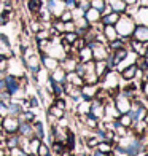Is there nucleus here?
Returning a JSON list of instances; mask_svg holds the SVG:
<instances>
[{
	"instance_id": "3",
	"label": "nucleus",
	"mask_w": 148,
	"mask_h": 156,
	"mask_svg": "<svg viewBox=\"0 0 148 156\" xmlns=\"http://www.w3.org/2000/svg\"><path fill=\"white\" fill-rule=\"evenodd\" d=\"M131 38L139 40L142 43H148V24H136Z\"/></svg>"
},
{
	"instance_id": "7",
	"label": "nucleus",
	"mask_w": 148,
	"mask_h": 156,
	"mask_svg": "<svg viewBox=\"0 0 148 156\" xmlns=\"http://www.w3.org/2000/svg\"><path fill=\"white\" fill-rule=\"evenodd\" d=\"M26 66H27V69H29L30 72L35 75V73L40 70V67H41L40 58H38V56H35V54H30V56L26 54Z\"/></svg>"
},
{
	"instance_id": "15",
	"label": "nucleus",
	"mask_w": 148,
	"mask_h": 156,
	"mask_svg": "<svg viewBox=\"0 0 148 156\" xmlns=\"http://www.w3.org/2000/svg\"><path fill=\"white\" fill-rule=\"evenodd\" d=\"M110 6H111V10L119 13V15H123V13L128 11V5H126L123 0H113V2L110 3Z\"/></svg>"
},
{
	"instance_id": "19",
	"label": "nucleus",
	"mask_w": 148,
	"mask_h": 156,
	"mask_svg": "<svg viewBox=\"0 0 148 156\" xmlns=\"http://www.w3.org/2000/svg\"><path fill=\"white\" fill-rule=\"evenodd\" d=\"M23 113V108H21V105L16 104L15 101H13L10 105H8V115H13V116H18Z\"/></svg>"
},
{
	"instance_id": "11",
	"label": "nucleus",
	"mask_w": 148,
	"mask_h": 156,
	"mask_svg": "<svg viewBox=\"0 0 148 156\" xmlns=\"http://www.w3.org/2000/svg\"><path fill=\"white\" fill-rule=\"evenodd\" d=\"M119 16H121L119 13L111 11V13H108V15H102L100 16V23H102V26H115L118 23Z\"/></svg>"
},
{
	"instance_id": "8",
	"label": "nucleus",
	"mask_w": 148,
	"mask_h": 156,
	"mask_svg": "<svg viewBox=\"0 0 148 156\" xmlns=\"http://www.w3.org/2000/svg\"><path fill=\"white\" fill-rule=\"evenodd\" d=\"M40 64H41V66H43L46 70H54L56 67L59 66V61L56 59V58H53V56H48L46 53L41 51V61H40Z\"/></svg>"
},
{
	"instance_id": "26",
	"label": "nucleus",
	"mask_w": 148,
	"mask_h": 156,
	"mask_svg": "<svg viewBox=\"0 0 148 156\" xmlns=\"http://www.w3.org/2000/svg\"><path fill=\"white\" fill-rule=\"evenodd\" d=\"M64 5L67 10H73L78 6V0H64Z\"/></svg>"
},
{
	"instance_id": "5",
	"label": "nucleus",
	"mask_w": 148,
	"mask_h": 156,
	"mask_svg": "<svg viewBox=\"0 0 148 156\" xmlns=\"http://www.w3.org/2000/svg\"><path fill=\"white\" fill-rule=\"evenodd\" d=\"M65 10L64 0H48V13L53 18H59V15Z\"/></svg>"
},
{
	"instance_id": "37",
	"label": "nucleus",
	"mask_w": 148,
	"mask_h": 156,
	"mask_svg": "<svg viewBox=\"0 0 148 156\" xmlns=\"http://www.w3.org/2000/svg\"><path fill=\"white\" fill-rule=\"evenodd\" d=\"M145 62H146V67H148V58H145Z\"/></svg>"
},
{
	"instance_id": "25",
	"label": "nucleus",
	"mask_w": 148,
	"mask_h": 156,
	"mask_svg": "<svg viewBox=\"0 0 148 156\" xmlns=\"http://www.w3.org/2000/svg\"><path fill=\"white\" fill-rule=\"evenodd\" d=\"M54 105H56V107H59V108H62V110H65L67 102L64 101V99H61V97H54Z\"/></svg>"
},
{
	"instance_id": "17",
	"label": "nucleus",
	"mask_w": 148,
	"mask_h": 156,
	"mask_svg": "<svg viewBox=\"0 0 148 156\" xmlns=\"http://www.w3.org/2000/svg\"><path fill=\"white\" fill-rule=\"evenodd\" d=\"M10 19H11V10H10V6H6V8H3L0 11V26L8 24Z\"/></svg>"
},
{
	"instance_id": "21",
	"label": "nucleus",
	"mask_w": 148,
	"mask_h": 156,
	"mask_svg": "<svg viewBox=\"0 0 148 156\" xmlns=\"http://www.w3.org/2000/svg\"><path fill=\"white\" fill-rule=\"evenodd\" d=\"M96 148H97V150H100L104 154H110L111 153V144H110V142H99Z\"/></svg>"
},
{
	"instance_id": "27",
	"label": "nucleus",
	"mask_w": 148,
	"mask_h": 156,
	"mask_svg": "<svg viewBox=\"0 0 148 156\" xmlns=\"http://www.w3.org/2000/svg\"><path fill=\"white\" fill-rule=\"evenodd\" d=\"M48 153H49V151H48V147L40 142V145H38V148H37V154H38V156H45V154H48Z\"/></svg>"
},
{
	"instance_id": "22",
	"label": "nucleus",
	"mask_w": 148,
	"mask_h": 156,
	"mask_svg": "<svg viewBox=\"0 0 148 156\" xmlns=\"http://www.w3.org/2000/svg\"><path fill=\"white\" fill-rule=\"evenodd\" d=\"M32 127H33V134H35V137L43 139L45 132H43V126H41V123H40V121H35V123L32 124Z\"/></svg>"
},
{
	"instance_id": "30",
	"label": "nucleus",
	"mask_w": 148,
	"mask_h": 156,
	"mask_svg": "<svg viewBox=\"0 0 148 156\" xmlns=\"http://www.w3.org/2000/svg\"><path fill=\"white\" fill-rule=\"evenodd\" d=\"M139 6H143V8H148V0H137Z\"/></svg>"
},
{
	"instance_id": "12",
	"label": "nucleus",
	"mask_w": 148,
	"mask_h": 156,
	"mask_svg": "<svg viewBox=\"0 0 148 156\" xmlns=\"http://www.w3.org/2000/svg\"><path fill=\"white\" fill-rule=\"evenodd\" d=\"M18 134H21L23 137H27V139H29V136H35L32 124L27 123V121H21V123H19V126H18Z\"/></svg>"
},
{
	"instance_id": "36",
	"label": "nucleus",
	"mask_w": 148,
	"mask_h": 156,
	"mask_svg": "<svg viewBox=\"0 0 148 156\" xmlns=\"http://www.w3.org/2000/svg\"><path fill=\"white\" fill-rule=\"evenodd\" d=\"M145 58H148V48H146V51H145Z\"/></svg>"
},
{
	"instance_id": "23",
	"label": "nucleus",
	"mask_w": 148,
	"mask_h": 156,
	"mask_svg": "<svg viewBox=\"0 0 148 156\" xmlns=\"http://www.w3.org/2000/svg\"><path fill=\"white\" fill-rule=\"evenodd\" d=\"M48 113H51V115H54V118H58V119H62V118L65 116L64 110L59 108V107H56V105H53V107L49 108V112H48Z\"/></svg>"
},
{
	"instance_id": "31",
	"label": "nucleus",
	"mask_w": 148,
	"mask_h": 156,
	"mask_svg": "<svg viewBox=\"0 0 148 156\" xmlns=\"http://www.w3.org/2000/svg\"><path fill=\"white\" fill-rule=\"evenodd\" d=\"M97 144H99V142L96 139H89L88 140V147H97Z\"/></svg>"
},
{
	"instance_id": "10",
	"label": "nucleus",
	"mask_w": 148,
	"mask_h": 156,
	"mask_svg": "<svg viewBox=\"0 0 148 156\" xmlns=\"http://www.w3.org/2000/svg\"><path fill=\"white\" fill-rule=\"evenodd\" d=\"M136 73H137V66H136V62H134V64L126 67L124 70H121V78L124 81H134L136 80Z\"/></svg>"
},
{
	"instance_id": "18",
	"label": "nucleus",
	"mask_w": 148,
	"mask_h": 156,
	"mask_svg": "<svg viewBox=\"0 0 148 156\" xmlns=\"http://www.w3.org/2000/svg\"><path fill=\"white\" fill-rule=\"evenodd\" d=\"M132 119H131V116L128 115V113H121V115L118 116V124H121V126H124V127H131L132 126Z\"/></svg>"
},
{
	"instance_id": "16",
	"label": "nucleus",
	"mask_w": 148,
	"mask_h": 156,
	"mask_svg": "<svg viewBox=\"0 0 148 156\" xmlns=\"http://www.w3.org/2000/svg\"><path fill=\"white\" fill-rule=\"evenodd\" d=\"M41 5H43V0H27V10L33 15H37L41 10Z\"/></svg>"
},
{
	"instance_id": "9",
	"label": "nucleus",
	"mask_w": 148,
	"mask_h": 156,
	"mask_svg": "<svg viewBox=\"0 0 148 156\" xmlns=\"http://www.w3.org/2000/svg\"><path fill=\"white\" fill-rule=\"evenodd\" d=\"M100 11L93 8V6H89V8L84 11V18H86V21L93 26V24H97V23H100Z\"/></svg>"
},
{
	"instance_id": "28",
	"label": "nucleus",
	"mask_w": 148,
	"mask_h": 156,
	"mask_svg": "<svg viewBox=\"0 0 148 156\" xmlns=\"http://www.w3.org/2000/svg\"><path fill=\"white\" fill-rule=\"evenodd\" d=\"M30 29H32L35 34H37L40 29H43V26H41L40 21H32V23H30Z\"/></svg>"
},
{
	"instance_id": "35",
	"label": "nucleus",
	"mask_w": 148,
	"mask_h": 156,
	"mask_svg": "<svg viewBox=\"0 0 148 156\" xmlns=\"http://www.w3.org/2000/svg\"><path fill=\"white\" fill-rule=\"evenodd\" d=\"M143 76L146 78V80H148V69H146V70H145V72H143Z\"/></svg>"
},
{
	"instance_id": "24",
	"label": "nucleus",
	"mask_w": 148,
	"mask_h": 156,
	"mask_svg": "<svg viewBox=\"0 0 148 156\" xmlns=\"http://www.w3.org/2000/svg\"><path fill=\"white\" fill-rule=\"evenodd\" d=\"M59 19L62 21V23H69V21H73V15H72V10H64L59 15Z\"/></svg>"
},
{
	"instance_id": "6",
	"label": "nucleus",
	"mask_w": 148,
	"mask_h": 156,
	"mask_svg": "<svg viewBox=\"0 0 148 156\" xmlns=\"http://www.w3.org/2000/svg\"><path fill=\"white\" fill-rule=\"evenodd\" d=\"M142 148H143L142 139H134L129 144V147L124 148V153H126V156H137L140 151H142Z\"/></svg>"
},
{
	"instance_id": "13",
	"label": "nucleus",
	"mask_w": 148,
	"mask_h": 156,
	"mask_svg": "<svg viewBox=\"0 0 148 156\" xmlns=\"http://www.w3.org/2000/svg\"><path fill=\"white\" fill-rule=\"evenodd\" d=\"M76 58H78V62H89L93 61V53H91V48L86 45L84 48H81L80 51H76Z\"/></svg>"
},
{
	"instance_id": "14",
	"label": "nucleus",
	"mask_w": 148,
	"mask_h": 156,
	"mask_svg": "<svg viewBox=\"0 0 148 156\" xmlns=\"http://www.w3.org/2000/svg\"><path fill=\"white\" fill-rule=\"evenodd\" d=\"M102 34H104V37H105L107 41H111V40L118 38V32L115 29V26H104L102 27Z\"/></svg>"
},
{
	"instance_id": "33",
	"label": "nucleus",
	"mask_w": 148,
	"mask_h": 156,
	"mask_svg": "<svg viewBox=\"0 0 148 156\" xmlns=\"http://www.w3.org/2000/svg\"><path fill=\"white\" fill-rule=\"evenodd\" d=\"M93 156H107V154H104L100 150H97V148H96V150L93 151Z\"/></svg>"
},
{
	"instance_id": "29",
	"label": "nucleus",
	"mask_w": 148,
	"mask_h": 156,
	"mask_svg": "<svg viewBox=\"0 0 148 156\" xmlns=\"http://www.w3.org/2000/svg\"><path fill=\"white\" fill-rule=\"evenodd\" d=\"M8 115V105L3 101H0V116H6Z\"/></svg>"
},
{
	"instance_id": "1",
	"label": "nucleus",
	"mask_w": 148,
	"mask_h": 156,
	"mask_svg": "<svg viewBox=\"0 0 148 156\" xmlns=\"http://www.w3.org/2000/svg\"><path fill=\"white\" fill-rule=\"evenodd\" d=\"M134 27H136V21H134V18L129 15L128 11L123 13V15L119 16L118 23L115 24V29H116V32H118V37L123 38V40H126V38L131 37Z\"/></svg>"
},
{
	"instance_id": "32",
	"label": "nucleus",
	"mask_w": 148,
	"mask_h": 156,
	"mask_svg": "<svg viewBox=\"0 0 148 156\" xmlns=\"http://www.w3.org/2000/svg\"><path fill=\"white\" fill-rule=\"evenodd\" d=\"M123 2L128 5V6H134V5H137V0H123Z\"/></svg>"
},
{
	"instance_id": "20",
	"label": "nucleus",
	"mask_w": 148,
	"mask_h": 156,
	"mask_svg": "<svg viewBox=\"0 0 148 156\" xmlns=\"http://www.w3.org/2000/svg\"><path fill=\"white\" fill-rule=\"evenodd\" d=\"M137 18H140V24H148V8L140 6L137 11Z\"/></svg>"
},
{
	"instance_id": "4",
	"label": "nucleus",
	"mask_w": 148,
	"mask_h": 156,
	"mask_svg": "<svg viewBox=\"0 0 148 156\" xmlns=\"http://www.w3.org/2000/svg\"><path fill=\"white\" fill-rule=\"evenodd\" d=\"M3 80H5V84H6V91L11 94V97L16 96V93L21 91V83L15 75H5Z\"/></svg>"
},
{
	"instance_id": "2",
	"label": "nucleus",
	"mask_w": 148,
	"mask_h": 156,
	"mask_svg": "<svg viewBox=\"0 0 148 156\" xmlns=\"http://www.w3.org/2000/svg\"><path fill=\"white\" fill-rule=\"evenodd\" d=\"M18 126H19L18 116H13V115L3 116V119H2V131H5L6 134H16L18 132Z\"/></svg>"
},
{
	"instance_id": "34",
	"label": "nucleus",
	"mask_w": 148,
	"mask_h": 156,
	"mask_svg": "<svg viewBox=\"0 0 148 156\" xmlns=\"http://www.w3.org/2000/svg\"><path fill=\"white\" fill-rule=\"evenodd\" d=\"M5 140V136H3V131L0 129V142H3Z\"/></svg>"
}]
</instances>
